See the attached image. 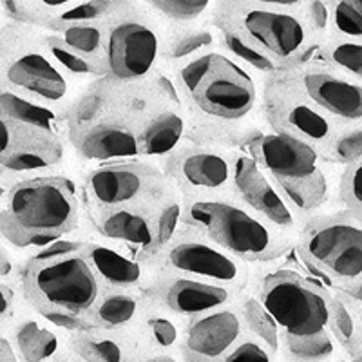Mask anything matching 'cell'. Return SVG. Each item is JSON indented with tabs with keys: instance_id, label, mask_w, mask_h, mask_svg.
Wrapping results in <instances>:
<instances>
[{
	"instance_id": "obj_1",
	"label": "cell",
	"mask_w": 362,
	"mask_h": 362,
	"mask_svg": "<svg viewBox=\"0 0 362 362\" xmlns=\"http://www.w3.org/2000/svg\"><path fill=\"white\" fill-rule=\"evenodd\" d=\"M82 223L74 181L57 174L21 177L2 194V238L17 248H37L74 234Z\"/></svg>"
},
{
	"instance_id": "obj_2",
	"label": "cell",
	"mask_w": 362,
	"mask_h": 362,
	"mask_svg": "<svg viewBox=\"0 0 362 362\" xmlns=\"http://www.w3.org/2000/svg\"><path fill=\"white\" fill-rule=\"evenodd\" d=\"M183 225L205 232L223 248L252 264L281 259L297 243V235L281 230L235 194L185 198Z\"/></svg>"
},
{
	"instance_id": "obj_3",
	"label": "cell",
	"mask_w": 362,
	"mask_h": 362,
	"mask_svg": "<svg viewBox=\"0 0 362 362\" xmlns=\"http://www.w3.org/2000/svg\"><path fill=\"white\" fill-rule=\"evenodd\" d=\"M210 21L218 29L238 35L245 42L293 69L319 53L300 11L252 4L247 0H218Z\"/></svg>"
},
{
	"instance_id": "obj_4",
	"label": "cell",
	"mask_w": 362,
	"mask_h": 362,
	"mask_svg": "<svg viewBox=\"0 0 362 362\" xmlns=\"http://www.w3.org/2000/svg\"><path fill=\"white\" fill-rule=\"evenodd\" d=\"M105 28V67L115 82L148 78L163 62L169 21L141 0H119Z\"/></svg>"
},
{
	"instance_id": "obj_5",
	"label": "cell",
	"mask_w": 362,
	"mask_h": 362,
	"mask_svg": "<svg viewBox=\"0 0 362 362\" xmlns=\"http://www.w3.org/2000/svg\"><path fill=\"white\" fill-rule=\"evenodd\" d=\"M42 28L11 22L2 31V86L67 112L74 80L60 69L42 45Z\"/></svg>"
},
{
	"instance_id": "obj_6",
	"label": "cell",
	"mask_w": 362,
	"mask_h": 362,
	"mask_svg": "<svg viewBox=\"0 0 362 362\" xmlns=\"http://www.w3.org/2000/svg\"><path fill=\"white\" fill-rule=\"evenodd\" d=\"M18 281L24 300L35 312L87 317L103 290L102 281L82 252L54 259H25Z\"/></svg>"
},
{
	"instance_id": "obj_7",
	"label": "cell",
	"mask_w": 362,
	"mask_h": 362,
	"mask_svg": "<svg viewBox=\"0 0 362 362\" xmlns=\"http://www.w3.org/2000/svg\"><path fill=\"white\" fill-rule=\"evenodd\" d=\"M296 248L306 267L335 288L362 279V219L344 206L303 223Z\"/></svg>"
},
{
	"instance_id": "obj_8",
	"label": "cell",
	"mask_w": 362,
	"mask_h": 362,
	"mask_svg": "<svg viewBox=\"0 0 362 362\" xmlns=\"http://www.w3.org/2000/svg\"><path fill=\"white\" fill-rule=\"evenodd\" d=\"M153 268L154 272H176L212 281L241 293L250 292L257 283L254 264L223 248L205 232L187 225L156 255Z\"/></svg>"
},
{
	"instance_id": "obj_9",
	"label": "cell",
	"mask_w": 362,
	"mask_h": 362,
	"mask_svg": "<svg viewBox=\"0 0 362 362\" xmlns=\"http://www.w3.org/2000/svg\"><path fill=\"white\" fill-rule=\"evenodd\" d=\"M255 293L274 315L283 334L310 335L329 329L332 292L292 268L267 272Z\"/></svg>"
},
{
	"instance_id": "obj_10",
	"label": "cell",
	"mask_w": 362,
	"mask_h": 362,
	"mask_svg": "<svg viewBox=\"0 0 362 362\" xmlns=\"http://www.w3.org/2000/svg\"><path fill=\"white\" fill-rule=\"evenodd\" d=\"M259 111L268 129L308 141L319 151L344 125L306 95L290 69L263 80Z\"/></svg>"
},
{
	"instance_id": "obj_11",
	"label": "cell",
	"mask_w": 362,
	"mask_h": 362,
	"mask_svg": "<svg viewBox=\"0 0 362 362\" xmlns=\"http://www.w3.org/2000/svg\"><path fill=\"white\" fill-rule=\"evenodd\" d=\"M169 183L161 163L136 158L90 169L83 180V192L89 209L144 206L151 210Z\"/></svg>"
},
{
	"instance_id": "obj_12",
	"label": "cell",
	"mask_w": 362,
	"mask_h": 362,
	"mask_svg": "<svg viewBox=\"0 0 362 362\" xmlns=\"http://www.w3.org/2000/svg\"><path fill=\"white\" fill-rule=\"evenodd\" d=\"M263 80L219 47L198 87L187 96L185 107L225 119H247L261 105Z\"/></svg>"
},
{
	"instance_id": "obj_13",
	"label": "cell",
	"mask_w": 362,
	"mask_h": 362,
	"mask_svg": "<svg viewBox=\"0 0 362 362\" xmlns=\"http://www.w3.org/2000/svg\"><path fill=\"white\" fill-rule=\"evenodd\" d=\"M160 163L183 198H223L234 194V151L185 141Z\"/></svg>"
},
{
	"instance_id": "obj_14",
	"label": "cell",
	"mask_w": 362,
	"mask_h": 362,
	"mask_svg": "<svg viewBox=\"0 0 362 362\" xmlns=\"http://www.w3.org/2000/svg\"><path fill=\"white\" fill-rule=\"evenodd\" d=\"M0 165L6 176L44 174L66 160V138L60 132L0 118Z\"/></svg>"
},
{
	"instance_id": "obj_15",
	"label": "cell",
	"mask_w": 362,
	"mask_h": 362,
	"mask_svg": "<svg viewBox=\"0 0 362 362\" xmlns=\"http://www.w3.org/2000/svg\"><path fill=\"white\" fill-rule=\"evenodd\" d=\"M292 71L306 95L344 124L362 122V82L351 74L329 66L322 58H310Z\"/></svg>"
},
{
	"instance_id": "obj_16",
	"label": "cell",
	"mask_w": 362,
	"mask_h": 362,
	"mask_svg": "<svg viewBox=\"0 0 362 362\" xmlns=\"http://www.w3.org/2000/svg\"><path fill=\"white\" fill-rule=\"evenodd\" d=\"M147 293L154 305L187 321L221 306L239 303L243 297V293L228 286L176 272H154Z\"/></svg>"
},
{
	"instance_id": "obj_17",
	"label": "cell",
	"mask_w": 362,
	"mask_h": 362,
	"mask_svg": "<svg viewBox=\"0 0 362 362\" xmlns=\"http://www.w3.org/2000/svg\"><path fill=\"white\" fill-rule=\"evenodd\" d=\"M245 332L247 326L239 303L192 317L187 321L180 357L190 362L223 361Z\"/></svg>"
},
{
	"instance_id": "obj_18",
	"label": "cell",
	"mask_w": 362,
	"mask_h": 362,
	"mask_svg": "<svg viewBox=\"0 0 362 362\" xmlns=\"http://www.w3.org/2000/svg\"><path fill=\"white\" fill-rule=\"evenodd\" d=\"M243 151H247L272 177H300L313 174L325 163L321 151L308 141L264 129H254Z\"/></svg>"
},
{
	"instance_id": "obj_19",
	"label": "cell",
	"mask_w": 362,
	"mask_h": 362,
	"mask_svg": "<svg viewBox=\"0 0 362 362\" xmlns=\"http://www.w3.org/2000/svg\"><path fill=\"white\" fill-rule=\"evenodd\" d=\"M234 194L281 230L297 235L300 221L270 174L247 151H234Z\"/></svg>"
},
{
	"instance_id": "obj_20",
	"label": "cell",
	"mask_w": 362,
	"mask_h": 362,
	"mask_svg": "<svg viewBox=\"0 0 362 362\" xmlns=\"http://www.w3.org/2000/svg\"><path fill=\"white\" fill-rule=\"evenodd\" d=\"M69 144L76 156L96 163L144 158L140 129L116 116H109L86 131L73 134Z\"/></svg>"
},
{
	"instance_id": "obj_21",
	"label": "cell",
	"mask_w": 362,
	"mask_h": 362,
	"mask_svg": "<svg viewBox=\"0 0 362 362\" xmlns=\"http://www.w3.org/2000/svg\"><path fill=\"white\" fill-rule=\"evenodd\" d=\"M93 230L112 243L124 245L148 263L154 248V228L151 210L144 206H112V209H89Z\"/></svg>"
},
{
	"instance_id": "obj_22",
	"label": "cell",
	"mask_w": 362,
	"mask_h": 362,
	"mask_svg": "<svg viewBox=\"0 0 362 362\" xmlns=\"http://www.w3.org/2000/svg\"><path fill=\"white\" fill-rule=\"evenodd\" d=\"M82 254L95 268L103 286L145 290L154 277L153 264L141 259L134 252L129 254L116 247L87 239Z\"/></svg>"
},
{
	"instance_id": "obj_23",
	"label": "cell",
	"mask_w": 362,
	"mask_h": 362,
	"mask_svg": "<svg viewBox=\"0 0 362 362\" xmlns=\"http://www.w3.org/2000/svg\"><path fill=\"white\" fill-rule=\"evenodd\" d=\"M337 165L325 161L319 170L300 177H272L277 189L288 202L293 214L299 218L300 225L313 216L321 214L322 209L332 202L334 192H339V181L335 180Z\"/></svg>"
},
{
	"instance_id": "obj_24",
	"label": "cell",
	"mask_w": 362,
	"mask_h": 362,
	"mask_svg": "<svg viewBox=\"0 0 362 362\" xmlns=\"http://www.w3.org/2000/svg\"><path fill=\"white\" fill-rule=\"evenodd\" d=\"M69 350L87 362H124L144 358L134 329L93 328L71 332Z\"/></svg>"
},
{
	"instance_id": "obj_25",
	"label": "cell",
	"mask_w": 362,
	"mask_h": 362,
	"mask_svg": "<svg viewBox=\"0 0 362 362\" xmlns=\"http://www.w3.org/2000/svg\"><path fill=\"white\" fill-rule=\"evenodd\" d=\"M185 326L187 319L151 300V306L134 328L144 358H174L170 354L181 350Z\"/></svg>"
},
{
	"instance_id": "obj_26",
	"label": "cell",
	"mask_w": 362,
	"mask_h": 362,
	"mask_svg": "<svg viewBox=\"0 0 362 362\" xmlns=\"http://www.w3.org/2000/svg\"><path fill=\"white\" fill-rule=\"evenodd\" d=\"M148 306H151V297H148L147 288L103 286L98 300L87 313V319L90 325L98 328L134 329Z\"/></svg>"
},
{
	"instance_id": "obj_27",
	"label": "cell",
	"mask_w": 362,
	"mask_h": 362,
	"mask_svg": "<svg viewBox=\"0 0 362 362\" xmlns=\"http://www.w3.org/2000/svg\"><path fill=\"white\" fill-rule=\"evenodd\" d=\"M185 111L189 118L187 141L190 144L223 151H243L248 136L254 132V127L247 124V119L218 118L190 107H185Z\"/></svg>"
},
{
	"instance_id": "obj_28",
	"label": "cell",
	"mask_w": 362,
	"mask_h": 362,
	"mask_svg": "<svg viewBox=\"0 0 362 362\" xmlns=\"http://www.w3.org/2000/svg\"><path fill=\"white\" fill-rule=\"evenodd\" d=\"M219 47V29L212 21L203 18L196 22H169V33L165 42L161 66L174 67L196 54Z\"/></svg>"
},
{
	"instance_id": "obj_29",
	"label": "cell",
	"mask_w": 362,
	"mask_h": 362,
	"mask_svg": "<svg viewBox=\"0 0 362 362\" xmlns=\"http://www.w3.org/2000/svg\"><path fill=\"white\" fill-rule=\"evenodd\" d=\"M35 312V310H33ZM11 339L17 346L22 361L42 362L57 357L69 337L64 339L57 329L49 328L40 313L22 315L11 322Z\"/></svg>"
},
{
	"instance_id": "obj_30",
	"label": "cell",
	"mask_w": 362,
	"mask_h": 362,
	"mask_svg": "<svg viewBox=\"0 0 362 362\" xmlns=\"http://www.w3.org/2000/svg\"><path fill=\"white\" fill-rule=\"evenodd\" d=\"M163 109H173L163 102L148 78L138 82H115L112 80V116L122 118L141 129L148 119Z\"/></svg>"
},
{
	"instance_id": "obj_31",
	"label": "cell",
	"mask_w": 362,
	"mask_h": 362,
	"mask_svg": "<svg viewBox=\"0 0 362 362\" xmlns=\"http://www.w3.org/2000/svg\"><path fill=\"white\" fill-rule=\"evenodd\" d=\"M189 118L185 109H163L141 125L140 140L144 158L163 160L187 141Z\"/></svg>"
},
{
	"instance_id": "obj_32",
	"label": "cell",
	"mask_w": 362,
	"mask_h": 362,
	"mask_svg": "<svg viewBox=\"0 0 362 362\" xmlns=\"http://www.w3.org/2000/svg\"><path fill=\"white\" fill-rule=\"evenodd\" d=\"M0 112H2V118L15 119V122H21V124L69 136L67 112L49 107L45 103L35 102V100L28 98V96L4 86L0 90Z\"/></svg>"
},
{
	"instance_id": "obj_33",
	"label": "cell",
	"mask_w": 362,
	"mask_h": 362,
	"mask_svg": "<svg viewBox=\"0 0 362 362\" xmlns=\"http://www.w3.org/2000/svg\"><path fill=\"white\" fill-rule=\"evenodd\" d=\"M112 116V80L103 76L87 86L67 109V131L73 134Z\"/></svg>"
},
{
	"instance_id": "obj_34",
	"label": "cell",
	"mask_w": 362,
	"mask_h": 362,
	"mask_svg": "<svg viewBox=\"0 0 362 362\" xmlns=\"http://www.w3.org/2000/svg\"><path fill=\"white\" fill-rule=\"evenodd\" d=\"M183 212H185V198L174 183H169V187L158 198V202L151 206V218H153L154 228V248L151 257H148L151 264L183 226Z\"/></svg>"
},
{
	"instance_id": "obj_35",
	"label": "cell",
	"mask_w": 362,
	"mask_h": 362,
	"mask_svg": "<svg viewBox=\"0 0 362 362\" xmlns=\"http://www.w3.org/2000/svg\"><path fill=\"white\" fill-rule=\"evenodd\" d=\"M47 31H53L62 38L69 47L78 51L86 58L98 64L105 74V28L103 22H73V24L47 25Z\"/></svg>"
},
{
	"instance_id": "obj_36",
	"label": "cell",
	"mask_w": 362,
	"mask_h": 362,
	"mask_svg": "<svg viewBox=\"0 0 362 362\" xmlns=\"http://www.w3.org/2000/svg\"><path fill=\"white\" fill-rule=\"evenodd\" d=\"M40 38L44 49L49 53V57L60 66V69L66 74H69L74 82H78V80L80 82H87V80L95 82V80L107 76L105 71H103L98 64H95L93 60H89V58H86L83 54H80L78 51H74L73 47H69V45H67L62 38L58 37L57 33H53V31L42 29Z\"/></svg>"
},
{
	"instance_id": "obj_37",
	"label": "cell",
	"mask_w": 362,
	"mask_h": 362,
	"mask_svg": "<svg viewBox=\"0 0 362 362\" xmlns=\"http://www.w3.org/2000/svg\"><path fill=\"white\" fill-rule=\"evenodd\" d=\"M329 332L339 342L341 350L348 354V357L355 354L362 344V332L358 325L355 303L335 288L332 292V310H329Z\"/></svg>"
},
{
	"instance_id": "obj_38",
	"label": "cell",
	"mask_w": 362,
	"mask_h": 362,
	"mask_svg": "<svg viewBox=\"0 0 362 362\" xmlns=\"http://www.w3.org/2000/svg\"><path fill=\"white\" fill-rule=\"evenodd\" d=\"M239 305H241V312H243V321L245 326H247V332H250L259 341H263L274 357H279L281 342H283V329L277 325L274 315L268 312L267 306L263 305L259 296L252 292L243 293Z\"/></svg>"
},
{
	"instance_id": "obj_39",
	"label": "cell",
	"mask_w": 362,
	"mask_h": 362,
	"mask_svg": "<svg viewBox=\"0 0 362 362\" xmlns=\"http://www.w3.org/2000/svg\"><path fill=\"white\" fill-rule=\"evenodd\" d=\"M341 348L329 329L310 335H292L283 334L281 342V355L288 361L317 362L335 357Z\"/></svg>"
},
{
	"instance_id": "obj_40",
	"label": "cell",
	"mask_w": 362,
	"mask_h": 362,
	"mask_svg": "<svg viewBox=\"0 0 362 362\" xmlns=\"http://www.w3.org/2000/svg\"><path fill=\"white\" fill-rule=\"evenodd\" d=\"M219 47L225 53L230 54L232 58H235L239 64H243L248 71H252L261 80H264L270 74L279 73V71H286L276 60H272L270 57L252 47L243 38H239L238 35L225 31V29H219Z\"/></svg>"
},
{
	"instance_id": "obj_41",
	"label": "cell",
	"mask_w": 362,
	"mask_h": 362,
	"mask_svg": "<svg viewBox=\"0 0 362 362\" xmlns=\"http://www.w3.org/2000/svg\"><path fill=\"white\" fill-rule=\"evenodd\" d=\"M317 57L322 58L329 66L337 67L354 78L362 82V40L332 35L329 40L321 45Z\"/></svg>"
},
{
	"instance_id": "obj_42",
	"label": "cell",
	"mask_w": 362,
	"mask_h": 362,
	"mask_svg": "<svg viewBox=\"0 0 362 362\" xmlns=\"http://www.w3.org/2000/svg\"><path fill=\"white\" fill-rule=\"evenodd\" d=\"M321 154L326 161L342 169L362 160V122L342 125L321 148Z\"/></svg>"
},
{
	"instance_id": "obj_43",
	"label": "cell",
	"mask_w": 362,
	"mask_h": 362,
	"mask_svg": "<svg viewBox=\"0 0 362 362\" xmlns=\"http://www.w3.org/2000/svg\"><path fill=\"white\" fill-rule=\"evenodd\" d=\"M169 22H196L212 15L218 0H141Z\"/></svg>"
},
{
	"instance_id": "obj_44",
	"label": "cell",
	"mask_w": 362,
	"mask_h": 362,
	"mask_svg": "<svg viewBox=\"0 0 362 362\" xmlns=\"http://www.w3.org/2000/svg\"><path fill=\"white\" fill-rule=\"evenodd\" d=\"M119 0H78L74 4L67 6L62 11L47 21V25L53 24H73V22H103L107 21L116 8H118Z\"/></svg>"
},
{
	"instance_id": "obj_45",
	"label": "cell",
	"mask_w": 362,
	"mask_h": 362,
	"mask_svg": "<svg viewBox=\"0 0 362 362\" xmlns=\"http://www.w3.org/2000/svg\"><path fill=\"white\" fill-rule=\"evenodd\" d=\"M334 35L362 40V0H329Z\"/></svg>"
},
{
	"instance_id": "obj_46",
	"label": "cell",
	"mask_w": 362,
	"mask_h": 362,
	"mask_svg": "<svg viewBox=\"0 0 362 362\" xmlns=\"http://www.w3.org/2000/svg\"><path fill=\"white\" fill-rule=\"evenodd\" d=\"M300 15L305 18L313 40H315V44L321 49V45L326 40H329V37L334 35L329 0H306V4L300 9Z\"/></svg>"
},
{
	"instance_id": "obj_47",
	"label": "cell",
	"mask_w": 362,
	"mask_h": 362,
	"mask_svg": "<svg viewBox=\"0 0 362 362\" xmlns=\"http://www.w3.org/2000/svg\"><path fill=\"white\" fill-rule=\"evenodd\" d=\"M337 198L344 209L362 219V160L342 169Z\"/></svg>"
},
{
	"instance_id": "obj_48",
	"label": "cell",
	"mask_w": 362,
	"mask_h": 362,
	"mask_svg": "<svg viewBox=\"0 0 362 362\" xmlns=\"http://www.w3.org/2000/svg\"><path fill=\"white\" fill-rule=\"evenodd\" d=\"M148 82L153 83V87L156 89L158 95L163 98V102L173 109H185V100L181 95L180 86L176 82V76H174L173 71L169 67L160 66L154 71L151 76H148Z\"/></svg>"
},
{
	"instance_id": "obj_49",
	"label": "cell",
	"mask_w": 362,
	"mask_h": 362,
	"mask_svg": "<svg viewBox=\"0 0 362 362\" xmlns=\"http://www.w3.org/2000/svg\"><path fill=\"white\" fill-rule=\"evenodd\" d=\"M239 358H264V361H274V355L268 350V346L263 341L252 335L250 332H245L243 337L239 339L232 350L225 355L223 362L239 361Z\"/></svg>"
},
{
	"instance_id": "obj_50",
	"label": "cell",
	"mask_w": 362,
	"mask_h": 362,
	"mask_svg": "<svg viewBox=\"0 0 362 362\" xmlns=\"http://www.w3.org/2000/svg\"><path fill=\"white\" fill-rule=\"evenodd\" d=\"M86 243H87V239H66V235H64V238L54 239V241H51V243L33 250L28 259L44 261V259H54V257H64V255H69V254H76V252L83 250Z\"/></svg>"
},
{
	"instance_id": "obj_51",
	"label": "cell",
	"mask_w": 362,
	"mask_h": 362,
	"mask_svg": "<svg viewBox=\"0 0 362 362\" xmlns=\"http://www.w3.org/2000/svg\"><path fill=\"white\" fill-rule=\"evenodd\" d=\"M0 296H2V306H0V313H2V328H6V325H11V322L15 321V313H17L18 305H21V300L24 299V293H22L21 288V281H2Z\"/></svg>"
},
{
	"instance_id": "obj_52",
	"label": "cell",
	"mask_w": 362,
	"mask_h": 362,
	"mask_svg": "<svg viewBox=\"0 0 362 362\" xmlns=\"http://www.w3.org/2000/svg\"><path fill=\"white\" fill-rule=\"evenodd\" d=\"M22 357L18 354L17 346L11 337H6V332L0 337V362H21Z\"/></svg>"
},
{
	"instance_id": "obj_53",
	"label": "cell",
	"mask_w": 362,
	"mask_h": 362,
	"mask_svg": "<svg viewBox=\"0 0 362 362\" xmlns=\"http://www.w3.org/2000/svg\"><path fill=\"white\" fill-rule=\"evenodd\" d=\"M247 2L259 6H272V8L293 9V11H300L303 6L306 4V0H247Z\"/></svg>"
},
{
	"instance_id": "obj_54",
	"label": "cell",
	"mask_w": 362,
	"mask_h": 362,
	"mask_svg": "<svg viewBox=\"0 0 362 362\" xmlns=\"http://www.w3.org/2000/svg\"><path fill=\"white\" fill-rule=\"evenodd\" d=\"M339 290H341V292H344L346 296L350 297V299H354L355 303L362 305V279L354 281V283H350V284H344V286H341Z\"/></svg>"
},
{
	"instance_id": "obj_55",
	"label": "cell",
	"mask_w": 362,
	"mask_h": 362,
	"mask_svg": "<svg viewBox=\"0 0 362 362\" xmlns=\"http://www.w3.org/2000/svg\"><path fill=\"white\" fill-rule=\"evenodd\" d=\"M40 2L45 6V8L49 9L53 15H57L58 11H62L64 8L74 4V2H78V0H40Z\"/></svg>"
},
{
	"instance_id": "obj_56",
	"label": "cell",
	"mask_w": 362,
	"mask_h": 362,
	"mask_svg": "<svg viewBox=\"0 0 362 362\" xmlns=\"http://www.w3.org/2000/svg\"><path fill=\"white\" fill-rule=\"evenodd\" d=\"M354 300V299H351ZM355 303V300H354ZM355 310H357V317H358V325H361V332H362V305H358V303H355ZM362 346V344H361Z\"/></svg>"
}]
</instances>
